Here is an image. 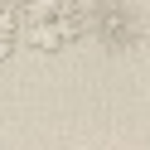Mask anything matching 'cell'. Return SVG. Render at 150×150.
I'll return each mask as SVG.
<instances>
[{"mask_svg": "<svg viewBox=\"0 0 150 150\" xmlns=\"http://www.w3.org/2000/svg\"><path fill=\"white\" fill-rule=\"evenodd\" d=\"M20 24L34 53H63L78 39H87V5L82 0H24Z\"/></svg>", "mask_w": 150, "mask_h": 150, "instance_id": "6da1fadb", "label": "cell"}, {"mask_svg": "<svg viewBox=\"0 0 150 150\" xmlns=\"http://www.w3.org/2000/svg\"><path fill=\"white\" fill-rule=\"evenodd\" d=\"M87 34L107 53H131L140 44V34H145V24L136 15V0H97V5H87Z\"/></svg>", "mask_w": 150, "mask_h": 150, "instance_id": "7a4b0ae2", "label": "cell"}, {"mask_svg": "<svg viewBox=\"0 0 150 150\" xmlns=\"http://www.w3.org/2000/svg\"><path fill=\"white\" fill-rule=\"evenodd\" d=\"M20 39H24V24H20V10L10 0H0V68L20 53Z\"/></svg>", "mask_w": 150, "mask_h": 150, "instance_id": "3957f363", "label": "cell"}]
</instances>
